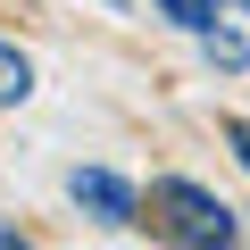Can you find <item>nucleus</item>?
Instances as JSON below:
<instances>
[{
	"label": "nucleus",
	"instance_id": "7ed1b4c3",
	"mask_svg": "<svg viewBox=\"0 0 250 250\" xmlns=\"http://www.w3.org/2000/svg\"><path fill=\"white\" fill-rule=\"evenodd\" d=\"M200 42H208V59H217V67H233V75H242V67H250V0H225V9L200 25Z\"/></svg>",
	"mask_w": 250,
	"mask_h": 250
},
{
	"label": "nucleus",
	"instance_id": "6e6552de",
	"mask_svg": "<svg viewBox=\"0 0 250 250\" xmlns=\"http://www.w3.org/2000/svg\"><path fill=\"white\" fill-rule=\"evenodd\" d=\"M242 233H250V225H242Z\"/></svg>",
	"mask_w": 250,
	"mask_h": 250
},
{
	"label": "nucleus",
	"instance_id": "423d86ee",
	"mask_svg": "<svg viewBox=\"0 0 250 250\" xmlns=\"http://www.w3.org/2000/svg\"><path fill=\"white\" fill-rule=\"evenodd\" d=\"M225 142H233V150H242V167H250V117H233V125H225Z\"/></svg>",
	"mask_w": 250,
	"mask_h": 250
},
{
	"label": "nucleus",
	"instance_id": "20e7f679",
	"mask_svg": "<svg viewBox=\"0 0 250 250\" xmlns=\"http://www.w3.org/2000/svg\"><path fill=\"white\" fill-rule=\"evenodd\" d=\"M25 92H34V59H25V50H9V42H0V108H17Z\"/></svg>",
	"mask_w": 250,
	"mask_h": 250
},
{
	"label": "nucleus",
	"instance_id": "f257e3e1",
	"mask_svg": "<svg viewBox=\"0 0 250 250\" xmlns=\"http://www.w3.org/2000/svg\"><path fill=\"white\" fill-rule=\"evenodd\" d=\"M150 225H159L167 242H184V250H225V242L242 233V217H233L217 192L184 184V175H159V184H150Z\"/></svg>",
	"mask_w": 250,
	"mask_h": 250
},
{
	"label": "nucleus",
	"instance_id": "39448f33",
	"mask_svg": "<svg viewBox=\"0 0 250 250\" xmlns=\"http://www.w3.org/2000/svg\"><path fill=\"white\" fill-rule=\"evenodd\" d=\"M159 9H167L175 25H192V34H200V25H208V17L225 9V0H159Z\"/></svg>",
	"mask_w": 250,
	"mask_h": 250
},
{
	"label": "nucleus",
	"instance_id": "f03ea898",
	"mask_svg": "<svg viewBox=\"0 0 250 250\" xmlns=\"http://www.w3.org/2000/svg\"><path fill=\"white\" fill-rule=\"evenodd\" d=\"M67 192H75V208H83V217H100V225H142L134 184L108 175V167H75V175H67Z\"/></svg>",
	"mask_w": 250,
	"mask_h": 250
},
{
	"label": "nucleus",
	"instance_id": "0eeeda50",
	"mask_svg": "<svg viewBox=\"0 0 250 250\" xmlns=\"http://www.w3.org/2000/svg\"><path fill=\"white\" fill-rule=\"evenodd\" d=\"M17 242H25V233H17V225H0V250H17Z\"/></svg>",
	"mask_w": 250,
	"mask_h": 250
}]
</instances>
